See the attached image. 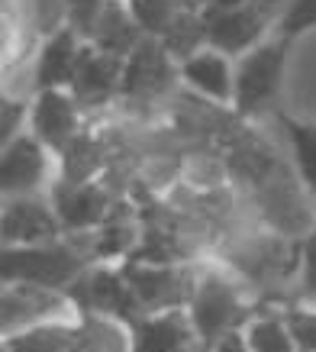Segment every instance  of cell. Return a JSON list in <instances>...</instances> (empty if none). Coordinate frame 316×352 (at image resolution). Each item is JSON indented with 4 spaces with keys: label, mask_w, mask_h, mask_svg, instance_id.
<instances>
[{
    "label": "cell",
    "mask_w": 316,
    "mask_h": 352,
    "mask_svg": "<svg viewBox=\"0 0 316 352\" xmlns=\"http://www.w3.org/2000/svg\"><path fill=\"white\" fill-rule=\"evenodd\" d=\"M262 310V300L239 275H232L216 258L201 262L197 288L188 304V317L194 323V333L201 346L210 349L213 342L229 336L236 330H245V323Z\"/></svg>",
    "instance_id": "1"
},
{
    "label": "cell",
    "mask_w": 316,
    "mask_h": 352,
    "mask_svg": "<svg viewBox=\"0 0 316 352\" xmlns=\"http://www.w3.org/2000/svg\"><path fill=\"white\" fill-rule=\"evenodd\" d=\"M94 265L91 233H65L62 239L36 245H3L0 249V281L3 285H39L65 291Z\"/></svg>",
    "instance_id": "2"
},
{
    "label": "cell",
    "mask_w": 316,
    "mask_h": 352,
    "mask_svg": "<svg viewBox=\"0 0 316 352\" xmlns=\"http://www.w3.org/2000/svg\"><path fill=\"white\" fill-rule=\"evenodd\" d=\"M291 39L284 36H268L258 43L252 52L236 58V100L232 110L239 120H258L268 110H274L281 85H284V68L287 55H291Z\"/></svg>",
    "instance_id": "3"
},
{
    "label": "cell",
    "mask_w": 316,
    "mask_h": 352,
    "mask_svg": "<svg viewBox=\"0 0 316 352\" xmlns=\"http://www.w3.org/2000/svg\"><path fill=\"white\" fill-rule=\"evenodd\" d=\"M129 288L136 294L146 314L161 310H188L201 262H168V265H148V262H123Z\"/></svg>",
    "instance_id": "4"
},
{
    "label": "cell",
    "mask_w": 316,
    "mask_h": 352,
    "mask_svg": "<svg viewBox=\"0 0 316 352\" xmlns=\"http://www.w3.org/2000/svg\"><path fill=\"white\" fill-rule=\"evenodd\" d=\"M68 298L78 307V314H106L126 323H136L146 310L136 300L129 278L123 272V262H94L71 288Z\"/></svg>",
    "instance_id": "5"
},
{
    "label": "cell",
    "mask_w": 316,
    "mask_h": 352,
    "mask_svg": "<svg viewBox=\"0 0 316 352\" xmlns=\"http://www.w3.org/2000/svg\"><path fill=\"white\" fill-rule=\"evenodd\" d=\"M58 178L55 152L39 142L30 129L0 146V197L16 194H49Z\"/></svg>",
    "instance_id": "6"
},
{
    "label": "cell",
    "mask_w": 316,
    "mask_h": 352,
    "mask_svg": "<svg viewBox=\"0 0 316 352\" xmlns=\"http://www.w3.org/2000/svg\"><path fill=\"white\" fill-rule=\"evenodd\" d=\"M123 65H126V58L100 52L97 45L84 43L81 62H78V72H74V81L68 91L78 100L87 123H97L106 110L116 107L120 87H123Z\"/></svg>",
    "instance_id": "7"
},
{
    "label": "cell",
    "mask_w": 316,
    "mask_h": 352,
    "mask_svg": "<svg viewBox=\"0 0 316 352\" xmlns=\"http://www.w3.org/2000/svg\"><path fill=\"white\" fill-rule=\"evenodd\" d=\"M43 320H78V307L65 291L39 285H3L0 288V333L10 336Z\"/></svg>",
    "instance_id": "8"
},
{
    "label": "cell",
    "mask_w": 316,
    "mask_h": 352,
    "mask_svg": "<svg viewBox=\"0 0 316 352\" xmlns=\"http://www.w3.org/2000/svg\"><path fill=\"white\" fill-rule=\"evenodd\" d=\"M62 220L55 214L49 194L3 197V207H0V243L3 245H36L62 239Z\"/></svg>",
    "instance_id": "9"
},
{
    "label": "cell",
    "mask_w": 316,
    "mask_h": 352,
    "mask_svg": "<svg viewBox=\"0 0 316 352\" xmlns=\"http://www.w3.org/2000/svg\"><path fill=\"white\" fill-rule=\"evenodd\" d=\"M203 23H207V45L229 58L252 52L255 45L274 32V20L255 10L252 3L232 7V10H203Z\"/></svg>",
    "instance_id": "10"
},
{
    "label": "cell",
    "mask_w": 316,
    "mask_h": 352,
    "mask_svg": "<svg viewBox=\"0 0 316 352\" xmlns=\"http://www.w3.org/2000/svg\"><path fill=\"white\" fill-rule=\"evenodd\" d=\"M49 197H52L55 214H58L62 230L68 236L94 233L97 226L110 217V210L116 207V197L100 182L71 184V182H58L55 178V184L49 188Z\"/></svg>",
    "instance_id": "11"
},
{
    "label": "cell",
    "mask_w": 316,
    "mask_h": 352,
    "mask_svg": "<svg viewBox=\"0 0 316 352\" xmlns=\"http://www.w3.org/2000/svg\"><path fill=\"white\" fill-rule=\"evenodd\" d=\"M87 126V117L81 113L71 91H39L30 104V133L49 149L58 152Z\"/></svg>",
    "instance_id": "12"
},
{
    "label": "cell",
    "mask_w": 316,
    "mask_h": 352,
    "mask_svg": "<svg viewBox=\"0 0 316 352\" xmlns=\"http://www.w3.org/2000/svg\"><path fill=\"white\" fill-rule=\"evenodd\" d=\"M181 87H188L197 97L213 100L220 107H232V100H236V58L207 45L197 55L181 62Z\"/></svg>",
    "instance_id": "13"
},
{
    "label": "cell",
    "mask_w": 316,
    "mask_h": 352,
    "mask_svg": "<svg viewBox=\"0 0 316 352\" xmlns=\"http://www.w3.org/2000/svg\"><path fill=\"white\" fill-rule=\"evenodd\" d=\"M197 333L188 310L142 314L133 323V352H184L197 346Z\"/></svg>",
    "instance_id": "14"
},
{
    "label": "cell",
    "mask_w": 316,
    "mask_h": 352,
    "mask_svg": "<svg viewBox=\"0 0 316 352\" xmlns=\"http://www.w3.org/2000/svg\"><path fill=\"white\" fill-rule=\"evenodd\" d=\"M81 49L84 43L74 36L71 30H58L52 36H45L39 49H36V85L39 91H68L81 62Z\"/></svg>",
    "instance_id": "15"
},
{
    "label": "cell",
    "mask_w": 316,
    "mask_h": 352,
    "mask_svg": "<svg viewBox=\"0 0 316 352\" xmlns=\"http://www.w3.org/2000/svg\"><path fill=\"white\" fill-rule=\"evenodd\" d=\"M142 39H146V32H142V26L136 23V16H133L126 0H106V10H104V16H100V26H97L91 45H97L100 52L126 58Z\"/></svg>",
    "instance_id": "16"
},
{
    "label": "cell",
    "mask_w": 316,
    "mask_h": 352,
    "mask_svg": "<svg viewBox=\"0 0 316 352\" xmlns=\"http://www.w3.org/2000/svg\"><path fill=\"white\" fill-rule=\"evenodd\" d=\"M181 184H188L197 194H216L232 188L229 162L220 146H201V149L184 152L181 162Z\"/></svg>",
    "instance_id": "17"
},
{
    "label": "cell",
    "mask_w": 316,
    "mask_h": 352,
    "mask_svg": "<svg viewBox=\"0 0 316 352\" xmlns=\"http://www.w3.org/2000/svg\"><path fill=\"white\" fill-rule=\"evenodd\" d=\"M78 346V320H43L3 336L0 352H68Z\"/></svg>",
    "instance_id": "18"
},
{
    "label": "cell",
    "mask_w": 316,
    "mask_h": 352,
    "mask_svg": "<svg viewBox=\"0 0 316 352\" xmlns=\"http://www.w3.org/2000/svg\"><path fill=\"white\" fill-rule=\"evenodd\" d=\"M81 352H133V323L106 314H78Z\"/></svg>",
    "instance_id": "19"
},
{
    "label": "cell",
    "mask_w": 316,
    "mask_h": 352,
    "mask_svg": "<svg viewBox=\"0 0 316 352\" xmlns=\"http://www.w3.org/2000/svg\"><path fill=\"white\" fill-rule=\"evenodd\" d=\"M242 333L249 346H252V352H300L294 333H291V323H287L284 307L262 304V310L245 323Z\"/></svg>",
    "instance_id": "20"
},
{
    "label": "cell",
    "mask_w": 316,
    "mask_h": 352,
    "mask_svg": "<svg viewBox=\"0 0 316 352\" xmlns=\"http://www.w3.org/2000/svg\"><path fill=\"white\" fill-rule=\"evenodd\" d=\"M278 123L287 136V152L297 178L316 197V120H297L278 113Z\"/></svg>",
    "instance_id": "21"
},
{
    "label": "cell",
    "mask_w": 316,
    "mask_h": 352,
    "mask_svg": "<svg viewBox=\"0 0 316 352\" xmlns=\"http://www.w3.org/2000/svg\"><path fill=\"white\" fill-rule=\"evenodd\" d=\"M161 43L168 49L178 62L190 58V55H197L201 49H207V23H203V13H181L174 26H171L165 36H161Z\"/></svg>",
    "instance_id": "22"
},
{
    "label": "cell",
    "mask_w": 316,
    "mask_h": 352,
    "mask_svg": "<svg viewBox=\"0 0 316 352\" xmlns=\"http://www.w3.org/2000/svg\"><path fill=\"white\" fill-rule=\"evenodd\" d=\"M126 3L133 16H136V23L142 26V32L155 36V39H161L174 26V20L184 13L174 0H126Z\"/></svg>",
    "instance_id": "23"
},
{
    "label": "cell",
    "mask_w": 316,
    "mask_h": 352,
    "mask_svg": "<svg viewBox=\"0 0 316 352\" xmlns=\"http://www.w3.org/2000/svg\"><path fill=\"white\" fill-rule=\"evenodd\" d=\"M294 304L316 307V230L300 239V262L294 278ZM291 304V307H294Z\"/></svg>",
    "instance_id": "24"
},
{
    "label": "cell",
    "mask_w": 316,
    "mask_h": 352,
    "mask_svg": "<svg viewBox=\"0 0 316 352\" xmlns=\"http://www.w3.org/2000/svg\"><path fill=\"white\" fill-rule=\"evenodd\" d=\"M316 26V0H287L281 16L274 20V36H284L294 43L297 36Z\"/></svg>",
    "instance_id": "25"
},
{
    "label": "cell",
    "mask_w": 316,
    "mask_h": 352,
    "mask_svg": "<svg viewBox=\"0 0 316 352\" xmlns=\"http://www.w3.org/2000/svg\"><path fill=\"white\" fill-rule=\"evenodd\" d=\"M104 10H106V0H68V23H65V30H71L81 43H91L97 26H100Z\"/></svg>",
    "instance_id": "26"
},
{
    "label": "cell",
    "mask_w": 316,
    "mask_h": 352,
    "mask_svg": "<svg viewBox=\"0 0 316 352\" xmlns=\"http://www.w3.org/2000/svg\"><path fill=\"white\" fill-rule=\"evenodd\" d=\"M26 10L43 39L65 30V23H68V0H26Z\"/></svg>",
    "instance_id": "27"
},
{
    "label": "cell",
    "mask_w": 316,
    "mask_h": 352,
    "mask_svg": "<svg viewBox=\"0 0 316 352\" xmlns=\"http://www.w3.org/2000/svg\"><path fill=\"white\" fill-rule=\"evenodd\" d=\"M30 104L32 100H16V97L0 94V146L30 129Z\"/></svg>",
    "instance_id": "28"
},
{
    "label": "cell",
    "mask_w": 316,
    "mask_h": 352,
    "mask_svg": "<svg viewBox=\"0 0 316 352\" xmlns=\"http://www.w3.org/2000/svg\"><path fill=\"white\" fill-rule=\"evenodd\" d=\"M210 352H252V346H249L242 330H236V333H229V336H223L220 342H213Z\"/></svg>",
    "instance_id": "29"
},
{
    "label": "cell",
    "mask_w": 316,
    "mask_h": 352,
    "mask_svg": "<svg viewBox=\"0 0 316 352\" xmlns=\"http://www.w3.org/2000/svg\"><path fill=\"white\" fill-rule=\"evenodd\" d=\"M255 10H262L264 16H271V20H278L281 16V10L287 7V0H249Z\"/></svg>",
    "instance_id": "30"
},
{
    "label": "cell",
    "mask_w": 316,
    "mask_h": 352,
    "mask_svg": "<svg viewBox=\"0 0 316 352\" xmlns=\"http://www.w3.org/2000/svg\"><path fill=\"white\" fill-rule=\"evenodd\" d=\"M174 3H178L181 10H188V13H203L213 0H174Z\"/></svg>",
    "instance_id": "31"
},
{
    "label": "cell",
    "mask_w": 316,
    "mask_h": 352,
    "mask_svg": "<svg viewBox=\"0 0 316 352\" xmlns=\"http://www.w3.org/2000/svg\"><path fill=\"white\" fill-rule=\"evenodd\" d=\"M242 3H249V0H213L207 10H232V7H242Z\"/></svg>",
    "instance_id": "32"
},
{
    "label": "cell",
    "mask_w": 316,
    "mask_h": 352,
    "mask_svg": "<svg viewBox=\"0 0 316 352\" xmlns=\"http://www.w3.org/2000/svg\"><path fill=\"white\" fill-rule=\"evenodd\" d=\"M184 352H210V349H207V346H201V342H197V346H190V349H184Z\"/></svg>",
    "instance_id": "33"
},
{
    "label": "cell",
    "mask_w": 316,
    "mask_h": 352,
    "mask_svg": "<svg viewBox=\"0 0 316 352\" xmlns=\"http://www.w3.org/2000/svg\"><path fill=\"white\" fill-rule=\"evenodd\" d=\"M68 352H81V349H78V346H71V349H68Z\"/></svg>",
    "instance_id": "34"
}]
</instances>
